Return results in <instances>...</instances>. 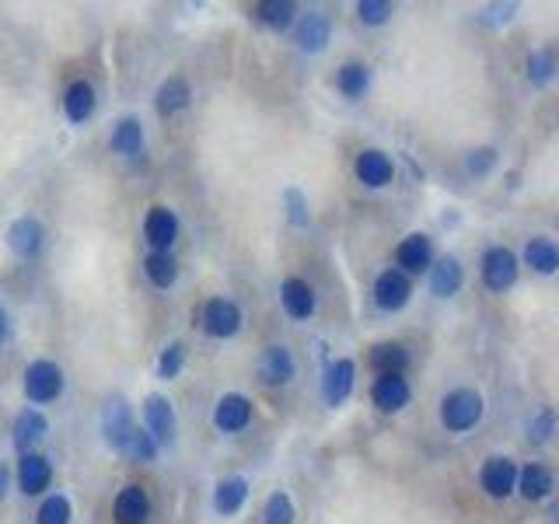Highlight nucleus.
Here are the masks:
<instances>
[{"mask_svg": "<svg viewBox=\"0 0 559 524\" xmlns=\"http://www.w3.org/2000/svg\"><path fill=\"white\" fill-rule=\"evenodd\" d=\"M479 420H483V395H479V392L458 388V392L444 395L441 423L451 430V434H465V430H472Z\"/></svg>", "mask_w": 559, "mask_h": 524, "instance_id": "nucleus-1", "label": "nucleus"}, {"mask_svg": "<svg viewBox=\"0 0 559 524\" xmlns=\"http://www.w3.org/2000/svg\"><path fill=\"white\" fill-rule=\"evenodd\" d=\"M63 392V371L49 360H35L25 371V395L32 402H53Z\"/></svg>", "mask_w": 559, "mask_h": 524, "instance_id": "nucleus-2", "label": "nucleus"}, {"mask_svg": "<svg viewBox=\"0 0 559 524\" xmlns=\"http://www.w3.org/2000/svg\"><path fill=\"white\" fill-rule=\"evenodd\" d=\"M514 280H518V259H514V252L504 249V245L486 252L483 256V283L486 287L504 294V290L514 287Z\"/></svg>", "mask_w": 559, "mask_h": 524, "instance_id": "nucleus-3", "label": "nucleus"}, {"mask_svg": "<svg viewBox=\"0 0 559 524\" xmlns=\"http://www.w3.org/2000/svg\"><path fill=\"white\" fill-rule=\"evenodd\" d=\"M203 329L214 339H231L242 329V308L228 297H214V301L203 308Z\"/></svg>", "mask_w": 559, "mask_h": 524, "instance_id": "nucleus-4", "label": "nucleus"}, {"mask_svg": "<svg viewBox=\"0 0 559 524\" xmlns=\"http://www.w3.org/2000/svg\"><path fill=\"white\" fill-rule=\"evenodd\" d=\"M409 294H413V283H409L406 273L399 269H385V273L374 280V304L381 311H402L409 304Z\"/></svg>", "mask_w": 559, "mask_h": 524, "instance_id": "nucleus-5", "label": "nucleus"}, {"mask_svg": "<svg viewBox=\"0 0 559 524\" xmlns=\"http://www.w3.org/2000/svg\"><path fill=\"white\" fill-rule=\"evenodd\" d=\"M479 483H483V490L490 493L493 500H504L514 493V486H518V465L511 462V458H486L483 472H479Z\"/></svg>", "mask_w": 559, "mask_h": 524, "instance_id": "nucleus-6", "label": "nucleus"}, {"mask_svg": "<svg viewBox=\"0 0 559 524\" xmlns=\"http://www.w3.org/2000/svg\"><path fill=\"white\" fill-rule=\"evenodd\" d=\"M144 238L151 245V252H168L179 238V217L172 214L168 207H151L144 221Z\"/></svg>", "mask_w": 559, "mask_h": 524, "instance_id": "nucleus-7", "label": "nucleus"}, {"mask_svg": "<svg viewBox=\"0 0 559 524\" xmlns=\"http://www.w3.org/2000/svg\"><path fill=\"white\" fill-rule=\"evenodd\" d=\"M353 378H357V367H353V360H332L329 367H325V378H322V399L329 402V406H339V402L350 399L353 392Z\"/></svg>", "mask_w": 559, "mask_h": 524, "instance_id": "nucleus-8", "label": "nucleus"}, {"mask_svg": "<svg viewBox=\"0 0 559 524\" xmlns=\"http://www.w3.org/2000/svg\"><path fill=\"white\" fill-rule=\"evenodd\" d=\"M49 483H53V465H49L46 455H35V451H28V455H21L18 462V486L25 497H35V493L49 490Z\"/></svg>", "mask_w": 559, "mask_h": 524, "instance_id": "nucleus-9", "label": "nucleus"}, {"mask_svg": "<svg viewBox=\"0 0 559 524\" xmlns=\"http://www.w3.org/2000/svg\"><path fill=\"white\" fill-rule=\"evenodd\" d=\"M133 427H137V423H133L130 406H126L123 399H112L109 406H105V413H102V430H105V441H109L116 451H126V441H130Z\"/></svg>", "mask_w": 559, "mask_h": 524, "instance_id": "nucleus-10", "label": "nucleus"}, {"mask_svg": "<svg viewBox=\"0 0 559 524\" xmlns=\"http://www.w3.org/2000/svg\"><path fill=\"white\" fill-rule=\"evenodd\" d=\"M409 395L413 392H409V381L402 374H381L371 388V399L381 413H399L402 406H409Z\"/></svg>", "mask_w": 559, "mask_h": 524, "instance_id": "nucleus-11", "label": "nucleus"}, {"mask_svg": "<svg viewBox=\"0 0 559 524\" xmlns=\"http://www.w3.org/2000/svg\"><path fill=\"white\" fill-rule=\"evenodd\" d=\"M144 416H147V434L158 444H168L175 437V409L165 395H147L144 402Z\"/></svg>", "mask_w": 559, "mask_h": 524, "instance_id": "nucleus-12", "label": "nucleus"}, {"mask_svg": "<svg viewBox=\"0 0 559 524\" xmlns=\"http://www.w3.org/2000/svg\"><path fill=\"white\" fill-rule=\"evenodd\" d=\"M249 420H252V402L245 399V395L231 392L217 402L214 423H217V430H224V434H238V430L249 427Z\"/></svg>", "mask_w": 559, "mask_h": 524, "instance_id": "nucleus-13", "label": "nucleus"}, {"mask_svg": "<svg viewBox=\"0 0 559 524\" xmlns=\"http://www.w3.org/2000/svg\"><path fill=\"white\" fill-rule=\"evenodd\" d=\"M42 224L35 221V217H18V221L7 228V245H11L14 256L21 259H32L35 252L42 249Z\"/></svg>", "mask_w": 559, "mask_h": 524, "instance_id": "nucleus-14", "label": "nucleus"}, {"mask_svg": "<svg viewBox=\"0 0 559 524\" xmlns=\"http://www.w3.org/2000/svg\"><path fill=\"white\" fill-rule=\"evenodd\" d=\"M46 434H49V420L39 409H25V413L14 420V448H18L21 455H28L35 444L46 441Z\"/></svg>", "mask_w": 559, "mask_h": 524, "instance_id": "nucleus-15", "label": "nucleus"}, {"mask_svg": "<svg viewBox=\"0 0 559 524\" xmlns=\"http://www.w3.org/2000/svg\"><path fill=\"white\" fill-rule=\"evenodd\" d=\"M294 357H290L287 346H270V350H263V357H259V378L266 381V385H287L290 378H294Z\"/></svg>", "mask_w": 559, "mask_h": 524, "instance_id": "nucleus-16", "label": "nucleus"}, {"mask_svg": "<svg viewBox=\"0 0 559 524\" xmlns=\"http://www.w3.org/2000/svg\"><path fill=\"white\" fill-rule=\"evenodd\" d=\"M430 259H434V249H430L427 235L402 238L399 249H395V262H399L406 273H423V269H430Z\"/></svg>", "mask_w": 559, "mask_h": 524, "instance_id": "nucleus-17", "label": "nucleus"}, {"mask_svg": "<svg viewBox=\"0 0 559 524\" xmlns=\"http://www.w3.org/2000/svg\"><path fill=\"white\" fill-rule=\"evenodd\" d=\"M112 511H116L119 524H144L147 514H151V500H147L144 486H126L112 504Z\"/></svg>", "mask_w": 559, "mask_h": 524, "instance_id": "nucleus-18", "label": "nucleus"}, {"mask_svg": "<svg viewBox=\"0 0 559 524\" xmlns=\"http://www.w3.org/2000/svg\"><path fill=\"white\" fill-rule=\"evenodd\" d=\"M280 301L290 318H311V311H315V290L304 280H297V276H290L280 287Z\"/></svg>", "mask_w": 559, "mask_h": 524, "instance_id": "nucleus-19", "label": "nucleus"}, {"mask_svg": "<svg viewBox=\"0 0 559 524\" xmlns=\"http://www.w3.org/2000/svg\"><path fill=\"white\" fill-rule=\"evenodd\" d=\"M357 179L364 182V186H371V189H381V186H388L392 182V161H388V154H381V151H364V154H357Z\"/></svg>", "mask_w": 559, "mask_h": 524, "instance_id": "nucleus-20", "label": "nucleus"}, {"mask_svg": "<svg viewBox=\"0 0 559 524\" xmlns=\"http://www.w3.org/2000/svg\"><path fill=\"white\" fill-rule=\"evenodd\" d=\"M329 18H325L322 11H308L301 18V25H297V42H301V49H308V53H322L325 42H329Z\"/></svg>", "mask_w": 559, "mask_h": 524, "instance_id": "nucleus-21", "label": "nucleus"}, {"mask_svg": "<svg viewBox=\"0 0 559 524\" xmlns=\"http://www.w3.org/2000/svg\"><path fill=\"white\" fill-rule=\"evenodd\" d=\"M63 112H67L70 123H88L91 112H95V88L88 81H74L63 95Z\"/></svg>", "mask_w": 559, "mask_h": 524, "instance_id": "nucleus-22", "label": "nucleus"}, {"mask_svg": "<svg viewBox=\"0 0 559 524\" xmlns=\"http://www.w3.org/2000/svg\"><path fill=\"white\" fill-rule=\"evenodd\" d=\"M462 266H458L455 256H444L437 266H430V290H434L437 297H451L462 290Z\"/></svg>", "mask_w": 559, "mask_h": 524, "instance_id": "nucleus-23", "label": "nucleus"}, {"mask_svg": "<svg viewBox=\"0 0 559 524\" xmlns=\"http://www.w3.org/2000/svg\"><path fill=\"white\" fill-rule=\"evenodd\" d=\"M245 500H249V483H245L242 476H231L217 483V490H214L217 514H238L245 507Z\"/></svg>", "mask_w": 559, "mask_h": 524, "instance_id": "nucleus-24", "label": "nucleus"}, {"mask_svg": "<svg viewBox=\"0 0 559 524\" xmlns=\"http://www.w3.org/2000/svg\"><path fill=\"white\" fill-rule=\"evenodd\" d=\"M112 151L123 154V158H137L144 151V126H140V119H119V126L112 130Z\"/></svg>", "mask_w": 559, "mask_h": 524, "instance_id": "nucleus-25", "label": "nucleus"}, {"mask_svg": "<svg viewBox=\"0 0 559 524\" xmlns=\"http://www.w3.org/2000/svg\"><path fill=\"white\" fill-rule=\"evenodd\" d=\"M514 490H521L525 500H546L553 493V472L546 465H528L525 472H518V486Z\"/></svg>", "mask_w": 559, "mask_h": 524, "instance_id": "nucleus-26", "label": "nucleus"}, {"mask_svg": "<svg viewBox=\"0 0 559 524\" xmlns=\"http://www.w3.org/2000/svg\"><path fill=\"white\" fill-rule=\"evenodd\" d=\"M144 273H147V280H151L154 287L168 290L175 280H179V262L168 256V252H151V256L144 259Z\"/></svg>", "mask_w": 559, "mask_h": 524, "instance_id": "nucleus-27", "label": "nucleus"}, {"mask_svg": "<svg viewBox=\"0 0 559 524\" xmlns=\"http://www.w3.org/2000/svg\"><path fill=\"white\" fill-rule=\"evenodd\" d=\"M189 105V84L182 77H168L158 88V112L161 116H175Z\"/></svg>", "mask_w": 559, "mask_h": 524, "instance_id": "nucleus-28", "label": "nucleus"}, {"mask_svg": "<svg viewBox=\"0 0 559 524\" xmlns=\"http://www.w3.org/2000/svg\"><path fill=\"white\" fill-rule=\"evenodd\" d=\"M525 259H528V266H532L535 273H542V276H549V273H556V269H559V252H556V245L549 242V238H532V242H528V249H525Z\"/></svg>", "mask_w": 559, "mask_h": 524, "instance_id": "nucleus-29", "label": "nucleus"}, {"mask_svg": "<svg viewBox=\"0 0 559 524\" xmlns=\"http://www.w3.org/2000/svg\"><path fill=\"white\" fill-rule=\"evenodd\" d=\"M336 84L346 98H364V91L371 88V70L364 63H346V67H339Z\"/></svg>", "mask_w": 559, "mask_h": 524, "instance_id": "nucleus-30", "label": "nucleus"}, {"mask_svg": "<svg viewBox=\"0 0 559 524\" xmlns=\"http://www.w3.org/2000/svg\"><path fill=\"white\" fill-rule=\"evenodd\" d=\"M256 14H259V21H263V25H270V28H277V32H283V28L294 25L297 7L290 4V0H266V4L256 7Z\"/></svg>", "mask_w": 559, "mask_h": 524, "instance_id": "nucleus-31", "label": "nucleus"}, {"mask_svg": "<svg viewBox=\"0 0 559 524\" xmlns=\"http://www.w3.org/2000/svg\"><path fill=\"white\" fill-rule=\"evenodd\" d=\"M371 364L378 367L381 374H402V367L409 364V353L402 350L399 343H381V346H374Z\"/></svg>", "mask_w": 559, "mask_h": 524, "instance_id": "nucleus-32", "label": "nucleus"}, {"mask_svg": "<svg viewBox=\"0 0 559 524\" xmlns=\"http://www.w3.org/2000/svg\"><path fill=\"white\" fill-rule=\"evenodd\" d=\"M158 448H161V444L154 441V437L147 434L144 427H133V434H130V441H126L123 455L137 458V462H154V458H158Z\"/></svg>", "mask_w": 559, "mask_h": 524, "instance_id": "nucleus-33", "label": "nucleus"}, {"mask_svg": "<svg viewBox=\"0 0 559 524\" xmlns=\"http://www.w3.org/2000/svg\"><path fill=\"white\" fill-rule=\"evenodd\" d=\"M553 70H556L553 49H539V53H532V60H528V81L542 88V84L553 81Z\"/></svg>", "mask_w": 559, "mask_h": 524, "instance_id": "nucleus-34", "label": "nucleus"}, {"mask_svg": "<svg viewBox=\"0 0 559 524\" xmlns=\"http://www.w3.org/2000/svg\"><path fill=\"white\" fill-rule=\"evenodd\" d=\"M35 521L39 524H70V500L67 497H46L39 507V514H35Z\"/></svg>", "mask_w": 559, "mask_h": 524, "instance_id": "nucleus-35", "label": "nucleus"}, {"mask_svg": "<svg viewBox=\"0 0 559 524\" xmlns=\"http://www.w3.org/2000/svg\"><path fill=\"white\" fill-rule=\"evenodd\" d=\"M266 524H294V500L283 490L266 500Z\"/></svg>", "mask_w": 559, "mask_h": 524, "instance_id": "nucleus-36", "label": "nucleus"}, {"mask_svg": "<svg viewBox=\"0 0 559 524\" xmlns=\"http://www.w3.org/2000/svg\"><path fill=\"white\" fill-rule=\"evenodd\" d=\"M395 7L388 4V0H360L357 4V14L364 25H385L388 18H392Z\"/></svg>", "mask_w": 559, "mask_h": 524, "instance_id": "nucleus-37", "label": "nucleus"}, {"mask_svg": "<svg viewBox=\"0 0 559 524\" xmlns=\"http://www.w3.org/2000/svg\"><path fill=\"white\" fill-rule=\"evenodd\" d=\"M182 364H186V350H182V343H172L165 353H161V360H158V374H161V378H165V381H172V378H179Z\"/></svg>", "mask_w": 559, "mask_h": 524, "instance_id": "nucleus-38", "label": "nucleus"}, {"mask_svg": "<svg viewBox=\"0 0 559 524\" xmlns=\"http://www.w3.org/2000/svg\"><path fill=\"white\" fill-rule=\"evenodd\" d=\"M553 423H556L553 409H542V413L535 416L532 423H528V437H532L535 444H546V441H549V434H553Z\"/></svg>", "mask_w": 559, "mask_h": 524, "instance_id": "nucleus-39", "label": "nucleus"}, {"mask_svg": "<svg viewBox=\"0 0 559 524\" xmlns=\"http://www.w3.org/2000/svg\"><path fill=\"white\" fill-rule=\"evenodd\" d=\"M493 165H497V151H493V147H483V151H472L469 161H465V168H469L472 175H486Z\"/></svg>", "mask_w": 559, "mask_h": 524, "instance_id": "nucleus-40", "label": "nucleus"}, {"mask_svg": "<svg viewBox=\"0 0 559 524\" xmlns=\"http://www.w3.org/2000/svg\"><path fill=\"white\" fill-rule=\"evenodd\" d=\"M287 207H290V221L297 224V228H304L308 224V210H304V196H301V189H287Z\"/></svg>", "mask_w": 559, "mask_h": 524, "instance_id": "nucleus-41", "label": "nucleus"}, {"mask_svg": "<svg viewBox=\"0 0 559 524\" xmlns=\"http://www.w3.org/2000/svg\"><path fill=\"white\" fill-rule=\"evenodd\" d=\"M493 18H486V21H493V25H500V21H511V14H514V4H507V7H493Z\"/></svg>", "mask_w": 559, "mask_h": 524, "instance_id": "nucleus-42", "label": "nucleus"}, {"mask_svg": "<svg viewBox=\"0 0 559 524\" xmlns=\"http://www.w3.org/2000/svg\"><path fill=\"white\" fill-rule=\"evenodd\" d=\"M7 483H11V472H7V465L0 462V500H4V493H7Z\"/></svg>", "mask_w": 559, "mask_h": 524, "instance_id": "nucleus-43", "label": "nucleus"}, {"mask_svg": "<svg viewBox=\"0 0 559 524\" xmlns=\"http://www.w3.org/2000/svg\"><path fill=\"white\" fill-rule=\"evenodd\" d=\"M4 332H7V315L0 311V339H4Z\"/></svg>", "mask_w": 559, "mask_h": 524, "instance_id": "nucleus-44", "label": "nucleus"}]
</instances>
